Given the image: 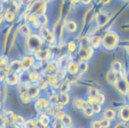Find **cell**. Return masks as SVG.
<instances>
[{"label":"cell","mask_w":129,"mask_h":128,"mask_svg":"<svg viewBox=\"0 0 129 128\" xmlns=\"http://www.w3.org/2000/svg\"><path fill=\"white\" fill-rule=\"evenodd\" d=\"M118 42V37L114 33H108L104 36L103 44L106 49H112L115 48Z\"/></svg>","instance_id":"6da1fadb"},{"label":"cell","mask_w":129,"mask_h":128,"mask_svg":"<svg viewBox=\"0 0 129 128\" xmlns=\"http://www.w3.org/2000/svg\"><path fill=\"white\" fill-rule=\"evenodd\" d=\"M41 39L37 35H32L28 39L27 46L30 50L32 51H37L40 49L42 45Z\"/></svg>","instance_id":"7a4b0ae2"},{"label":"cell","mask_w":129,"mask_h":128,"mask_svg":"<svg viewBox=\"0 0 129 128\" xmlns=\"http://www.w3.org/2000/svg\"><path fill=\"white\" fill-rule=\"evenodd\" d=\"M93 53V51L89 46H82L80 49L79 56L82 60L89 59Z\"/></svg>","instance_id":"3957f363"},{"label":"cell","mask_w":129,"mask_h":128,"mask_svg":"<svg viewBox=\"0 0 129 128\" xmlns=\"http://www.w3.org/2000/svg\"><path fill=\"white\" fill-rule=\"evenodd\" d=\"M116 84L121 93L123 94H125L127 92L128 90V85L124 77H120L119 78H118Z\"/></svg>","instance_id":"277c9868"},{"label":"cell","mask_w":129,"mask_h":128,"mask_svg":"<svg viewBox=\"0 0 129 128\" xmlns=\"http://www.w3.org/2000/svg\"><path fill=\"white\" fill-rule=\"evenodd\" d=\"M41 33L42 36L44 39L48 40V42H53L54 40V37L53 34L49 31L46 28L43 27L41 30Z\"/></svg>","instance_id":"5b68a950"},{"label":"cell","mask_w":129,"mask_h":128,"mask_svg":"<svg viewBox=\"0 0 129 128\" xmlns=\"http://www.w3.org/2000/svg\"><path fill=\"white\" fill-rule=\"evenodd\" d=\"M49 105V102L44 99H40L36 104V109L37 111H41L47 108Z\"/></svg>","instance_id":"8992f818"},{"label":"cell","mask_w":129,"mask_h":128,"mask_svg":"<svg viewBox=\"0 0 129 128\" xmlns=\"http://www.w3.org/2000/svg\"><path fill=\"white\" fill-rule=\"evenodd\" d=\"M34 62V61L31 57H29V56L25 57L21 62L22 69H24V70L28 69L33 65Z\"/></svg>","instance_id":"52a82bcc"},{"label":"cell","mask_w":129,"mask_h":128,"mask_svg":"<svg viewBox=\"0 0 129 128\" xmlns=\"http://www.w3.org/2000/svg\"><path fill=\"white\" fill-rule=\"evenodd\" d=\"M117 74L115 73L114 71L111 70L107 74V80L110 84H114L116 83L118 80V77L116 76Z\"/></svg>","instance_id":"ba28073f"},{"label":"cell","mask_w":129,"mask_h":128,"mask_svg":"<svg viewBox=\"0 0 129 128\" xmlns=\"http://www.w3.org/2000/svg\"><path fill=\"white\" fill-rule=\"evenodd\" d=\"M49 55H50V52L48 49H44V50L39 49L36 53V57L39 60L47 59L49 57Z\"/></svg>","instance_id":"9c48e42d"},{"label":"cell","mask_w":129,"mask_h":128,"mask_svg":"<svg viewBox=\"0 0 129 128\" xmlns=\"http://www.w3.org/2000/svg\"><path fill=\"white\" fill-rule=\"evenodd\" d=\"M10 68L11 71H12L13 72H19L22 69L21 62H20L19 61L17 60L14 61V62L11 63Z\"/></svg>","instance_id":"30bf717a"},{"label":"cell","mask_w":129,"mask_h":128,"mask_svg":"<svg viewBox=\"0 0 129 128\" xmlns=\"http://www.w3.org/2000/svg\"><path fill=\"white\" fill-rule=\"evenodd\" d=\"M18 77L17 74H15V72L10 73L7 76V81L10 84H15L17 83Z\"/></svg>","instance_id":"8fae6325"},{"label":"cell","mask_w":129,"mask_h":128,"mask_svg":"<svg viewBox=\"0 0 129 128\" xmlns=\"http://www.w3.org/2000/svg\"><path fill=\"white\" fill-rule=\"evenodd\" d=\"M27 92L29 94L31 97H35L38 96L39 90L37 87L35 86H30V87L27 88Z\"/></svg>","instance_id":"7c38bea8"},{"label":"cell","mask_w":129,"mask_h":128,"mask_svg":"<svg viewBox=\"0 0 129 128\" xmlns=\"http://www.w3.org/2000/svg\"><path fill=\"white\" fill-rule=\"evenodd\" d=\"M70 89V84L68 81L63 82L60 85V91L61 94H66L67 92H68Z\"/></svg>","instance_id":"4fadbf2b"},{"label":"cell","mask_w":129,"mask_h":128,"mask_svg":"<svg viewBox=\"0 0 129 128\" xmlns=\"http://www.w3.org/2000/svg\"><path fill=\"white\" fill-rule=\"evenodd\" d=\"M84 113H85V114L87 116H91L93 113V110H92V106L89 104V103H85V106H84Z\"/></svg>","instance_id":"5bb4252c"},{"label":"cell","mask_w":129,"mask_h":128,"mask_svg":"<svg viewBox=\"0 0 129 128\" xmlns=\"http://www.w3.org/2000/svg\"><path fill=\"white\" fill-rule=\"evenodd\" d=\"M70 97L66 94H62L60 96H58V103L62 105H65L69 102Z\"/></svg>","instance_id":"9a60e30c"},{"label":"cell","mask_w":129,"mask_h":128,"mask_svg":"<svg viewBox=\"0 0 129 128\" xmlns=\"http://www.w3.org/2000/svg\"><path fill=\"white\" fill-rule=\"evenodd\" d=\"M78 65L76 63H71L68 65V70L71 74H75L78 70Z\"/></svg>","instance_id":"2e32d148"},{"label":"cell","mask_w":129,"mask_h":128,"mask_svg":"<svg viewBox=\"0 0 129 128\" xmlns=\"http://www.w3.org/2000/svg\"><path fill=\"white\" fill-rule=\"evenodd\" d=\"M121 117L124 120H129V107L125 106L121 111Z\"/></svg>","instance_id":"e0dca14e"},{"label":"cell","mask_w":129,"mask_h":128,"mask_svg":"<svg viewBox=\"0 0 129 128\" xmlns=\"http://www.w3.org/2000/svg\"><path fill=\"white\" fill-rule=\"evenodd\" d=\"M48 81L50 84L51 86L55 87L58 83V77L55 76H52V75H49L47 76Z\"/></svg>","instance_id":"ac0fdd59"},{"label":"cell","mask_w":129,"mask_h":128,"mask_svg":"<svg viewBox=\"0 0 129 128\" xmlns=\"http://www.w3.org/2000/svg\"><path fill=\"white\" fill-rule=\"evenodd\" d=\"M58 69V63L56 62H51L48 65L46 68V71L48 72H52Z\"/></svg>","instance_id":"d6986e66"},{"label":"cell","mask_w":129,"mask_h":128,"mask_svg":"<svg viewBox=\"0 0 129 128\" xmlns=\"http://www.w3.org/2000/svg\"><path fill=\"white\" fill-rule=\"evenodd\" d=\"M15 18L14 12L10 9H9L5 14V19L9 22H12L14 21Z\"/></svg>","instance_id":"ffe728a7"},{"label":"cell","mask_w":129,"mask_h":128,"mask_svg":"<svg viewBox=\"0 0 129 128\" xmlns=\"http://www.w3.org/2000/svg\"><path fill=\"white\" fill-rule=\"evenodd\" d=\"M30 97H30L27 91L22 92V93L21 94V99L24 103H29L30 100Z\"/></svg>","instance_id":"44dd1931"},{"label":"cell","mask_w":129,"mask_h":128,"mask_svg":"<svg viewBox=\"0 0 129 128\" xmlns=\"http://www.w3.org/2000/svg\"><path fill=\"white\" fill-rule=\"evenodd\" d=\"M66 28L69 31H70V32H73V31H75L77 30V24L74 21H70V22L67 23Z\"/></svg>","instance_id":"7402d4cb"},{"label":"cell","mask_w":129,"mask_h":128,"mask_svg":"<svg viewBox=\"0 0 129 128\" xmlns=\"http://www.w3.org/2000/svg\"><path fill=\"white\" fill-rule=\"evenodd\" d=\"M104 117L107 118V119H112L114 117L115 113L112 110H110V109H107L105 110L104 113Z\"/></svg>","instance_id":"603a6c76"},{"label":"cell","mask_w":129,"mask_h":128,"mask_svg":"<svg viewBox=\"0 0 129 128\" xmlns=\"http://www.w3.org/2000/svg\"><path fill=\"white\" fill-rule=\"evenodd\" d=\"M121 69V65L119 62H115L114 63H113L112 65V69H111L112 71H114L115 73L118 74L120 72Z\"/></svg>","instance_id":"cb8c5ba5"},{"label":"cell","mask_w":129,"mask_h":128,"mask_svg":"<svg viewBox=\"0 0 129 128\" xmlns=\"http://www.w3.org/2000/svg\"><path fill=\"white\" fill-rule=\"evenodd\" d=\"M62 121L63 125L67 127H70L71 124V119L70 116L68 115H65L64 118L62 119Z\"/></svg>","instance_id":"d4e9b609"},{"label":"cell","mask_w":129,"mask_h":128,"mask_svg":"<svg viewBox=\"0 0 129 128\" xmlns=\"http://www.w3.org/2000/svg\"><path fill=\"white\" fill-rule=\"evenodd\" d=\"M85 103L86 102L82 100V99H75V101H74V104H75V106L77 108L83 109L84 107V106H85Z\"/></svg>","instance_id":"484cf974"},{"label":"cell","mask_w":129,"mask_h":128,"mask_svg":"<svg viewBox=\"0 0 129 128\" xmlns=\"http://www.w3.org/2000/svg\"><path fill=\"white\" fill-rule=\"evenodd\" d=\"M20 31L24 35H28L30 33V28L26 24H23V26H21L20 28Z\"/></svg>","instance_id":"4316f807"},{"label":"cell","mask_w":129,"mask_h":128,"mask_svg":"<svg viewBox=\"0 0 129 128\" xmlns=\"http://www.w3.org/2000/svg\"><path fill=\"white\" fill-rule=\"evenodd\" d=\"M101 42V38L99 37H94L92 38L91 40V44H92V46L94 48H97L100 46Z\"/></svg>","instance_id":"83f0119b"},{"label":"cell","mask_w":129,"mask_h":128,"mask_svg":"<svg viewBox=\"0 0 129 128\" xmlns=\"http://www.w3.org/2000/svg\"><path fill=\"white\" fill-rule=\"evenodd\" d=\"M13 122H14L18 125H22L24 123V119L23 117L20 115H15L14 118H13Z\"/></svg>","instance_id":"f1b7e54d"},{"label":"cell","mask_w":129,"mask_h":128,"mask_svg":"<svg viewBox=\"0 0 129 128\" xmlns=\"http://www.w3.org/2000/svg\"><path fill=\"white\" fill-rule=\"evenodd\" d=\"M25 126L26 128H36L37 122L34 120H29L26 122Z\"/></svg>","instance_id":"f546056e"},{"label":"cell","mask_w":129,"mask_h":128,"mask_svg":"<svg viewBox=\"0 0 129 128\" xmlns=\"http://www.w3.org/2000/svg\"><path fill=\"white\" fill-rule=\"evenodd\" d=\"M40 122L44 126H47L49 123V118L46 115H43L40 118Z\"/></svg>","instance_id":"4dcf8cb0"},{"label":"cell","mask_w":129,"mask_h":128,"mask_svg":"<svg viewBox=\"0 0 129 128\" xmlns=\"http://www.w3.org/2000/svg\"><path fill=\"white\" fill-rule=\"evenodd\" d=\"M4 128H17V127L13 124L11 121L5 119L4 122Z\"/></svg>","instance_id":"1f68e13d"},{"label":"cell","mask_w":129,"mask_h":128,"mask_svg":"<svg viewBox=\"0 0 129 128\" xmlns=\"http://www.w3.org/2000/svg\"><path fill=\"white\" fill-rule=\"evenodd\" d=\"M30 79L33 81H36L38 80L39 78V75L37 72H32L30 74Z\"/></svg>","instance_id":"d6a6232c"},{"label":"cell","mask_w":129,"mask_h":128,"mask_svg":"<svg viewBox=\"0 0 129 128\" xmlns=\"http://www.w3.org/2000/svg\"><path fill=\"white\" fill-rule=\"evenodd\" d=\"M47 82L44 79H41L38 81V86L40 89H44L47 87Z\"/></svg>","instance_id":"836d02e7"},{"label":"cell","mask_w":129,"mask_h":128,"mask_svg":"<svg viewBox=\"0 0 129 128\" xmlns=\"http://www.w3.org/2000/svg\"><path fill=\"white\" fill-rule=\"evenodd\" d=\"M78 69H79V70H80L81 71H82V72L86 71L87 69V63L84 62H80V63L78 64Z\"/></svg>","instance_id":"e575fe53"},{"label":"cell","mask_w":129,"mask_h":128,"mask_svg":"<svg viewBox=\"0 0 129 128\" xmlns=\"http://www.w3.org/2000/svg\"><path fill=\"white\" fill-rule=\"evenodd\" d=\"M90 96L91 97H97L99 95V92H98V90L94 88H91L89 90Z\"/></svg>","instance_id":"d590c367"},{"label":"cell","mask_w":129,"mask_h":128,"mask_svg":"<svg viewBox=\"0 0 129 128\" xmlns=\"http://www.w3.org/2000/svg\"><path fill=\"white\" fill-rule=\"evenodd\" d=\"M91 106H92V110H93V111H94V112L98 113L100 111L101 107H100V104H98V103H95V104H92V105H91Z\"/></svg>","instance_id":"8d00e7d4"},{"label":"cell","mask_w":129,"mask_h":128,"mask_svg":"<svg viewBox=\"0 0 129 128\" xmlns=\"http://www.w3.org/2000/svg\"><path fill=\"white\" fill-rule=\"evenodd\" d=\"M68 50L70 52H73V51H75L76 49L75 44L73 42H70L68 44Z\"/></svg>","instance_id":"74e56055"},{"label":"cell","mask_w":129,"mask_h":128,"mask_svg":"<svg viewBox=\"0 0 129 128\" xmlns=\"http://www.w3.org/2000/svg\"><path fill=\"white\" fill-rule=\"evenodd\" d=\"M7 57L4 56V55H3V56L1 57V65H2V66H6L7 63Z\"/></svg>","instance_id":"f35d334b"},{"label":"cell","mask_w":129,"mask_h":128,"mask_svg":"<svg viewBox=\"0 0 129 128\" xmlns=\"http://www.w3.org/2000/svg\"><path fill=\"white\" fill-rule=\"evenodd\" d=\"M11 29H12V27H10L9 30H8L7 32V35H6L5 38L4 42H3V50H5V49L6 45H7V40H8V37H9V33H10V31H11Z\"/></svg>","instance_id":"ab89813d"},{"label":"cell","mask_w":129,"mask_h":128,"mask_svg":"<svg viewBox=\"0 0 129 128\" xmlns=\"http://www.w3.org/2000/svg\"><path fill=\"white\" fill-rule=\"evenodd\" d=\"M104 101H105V97H104V95L99 94V95L97 96V101H98V104H102V103H104Z\"/></svg>","instance_id":"60d3db41"},{"label":"cell","mask_w":129,"mask_h":128,"mask_svg":"<svg viewBox=\"0 0 129 128\" xmlns=\"http://www.w3.org/2000/svg\"><path fill=\"white\" fill-rule=\"evenodd\" d=\"M64 116H65L64 113H63L62 111H58L57 113V114H56V117H57V119L61 120H62V119L64 118Z\"/></svg>","instance_id":"b9f144b4"},{"label":"cell","mask_w":129,"mask_h":128,"mask_svg":"<svg viewBox=\"0 0 129 128\" xmlns=\"http://www.w3.org/2000/svg\"><path fill=\"white\" fill-rule=\"evenodd\" d=\"M101 123H102V127H108L110 125L109 121V120L107 119L102 120L101 121Z\"/></svg>","instance_id":"7bdbcfd3"},{"label":"cell","mask_w":129,"mask_h":128,"mask_svg":"<svg viewBox=\"0 0 129 128\" xmlns=\"http://www.w3.org/2000/svg\"><path fill=\"white\" fill-rule=\"evenodd\" d=\"M92 127L93 128H102V123L101 121H95L92 124Z\"/></svg>","instance_id":"ee69618b"},{"label":"cell","mask_w":129,"mask_h":128,"mask_svg":"<svg viewBox=\"0 0 129 128\" xmlns=\"http://www.w3.org/2000/svg\"><path fill=\"white\" fill-rule=\"evenodd\" d=\"M64 72H63L62 70H61V71H59V72H57V77H58V79H62L63 78L64 76Z\"/></svg>","instance_id":"f6af8a7d"},{"label":"cell","mask_w":129,"mask_h":128,"mask_svg":"<svg viewBox=\"0 0 129 128\" xmlns=\"http://www.w3.org/2000/svg\"><path fill=\"white\" fill-rule=\"evenodd\" d=\"M31 2V0H21V2L22 4L25 5H28L29 3H30Z\"/></svg>","instance_id":"bcb514c9"},{"label":"cell","mask_w":129,"mask_h":128,"mask_svg":"<svg viewBox=\"0 0 129 128\" xmlns=\"http://www.w3.org/2000/svg\"><path fill=\"white\" fill-rule=\"evenodd\" d=\"M116 128H125V126H124L123 124H119V125H117L116 127Z\"/></svg>","instance_id":"7dc6e473"},{"label":"cell","mask_w":129,"mask_h":128,"mask_svg":"<svg viewBox=\"0 0 129 128\" xmlns=\"http://www.w3.org/2000/svg\"><path fill=\"white\" fill-rule=\"evenodd\" d=\"M91 1V0H82V2L84 4H88Z\"/></svg>","instance_id":"c3c4849f"},{"label":"cell","mask_w":129,"mask_h":128,"mask_svg":"<svg viewBox=\"0 0 129 128\" xmlns=\"http://www.w3.org/2000/svg\"><path fill=\"white\" fill-rule=\"evenodd\" d=\"M71 1L73 3H77L80 2V0H71Z\"/></svg>","instance_id":"681fc988"},{"label":"cell","mask_w":129,"mask_h":128,"mask_svg":"<svg viewBox=\"0 0 129 128\" xmlns=\"http://www.w3.org/2000/svg\"><path fill=\"white\" fill-rule=\"evenodd\" d=\"M104 3H107L110 2V0H102Z\"/></svg>","instance_id":"f907efd6"},{"label":"cell","mask_w":129,"mask_h":128,"mask_svg":"<svg viewBox=\"0 0 129 128\" xmlns=\"http://www.w3.org/2000/svg\"><path fill=\"white\" fill-rule=\"evenodd\" d=\"M69 128H70V127H69Z\"/></svg>","instance_id":"816d5d0a"}]
</instances>
